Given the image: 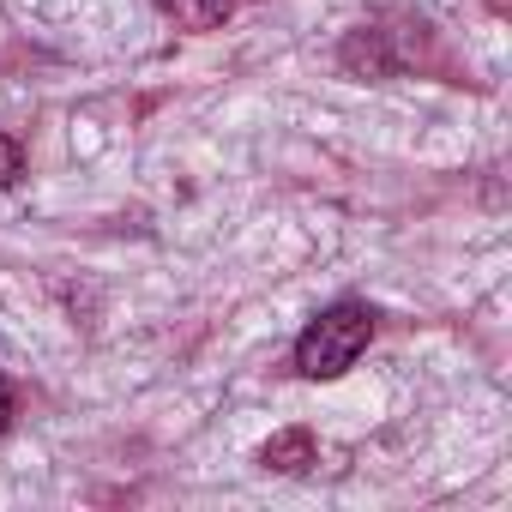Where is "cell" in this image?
Masks as SVG:
<instances>
[{
    "instance_id": "cell-4",
    "label": "cell",
    "mask_w": 512,
    "mask_h": 512,
    "mask_svg": "<svg viewBox=\"0 0 512 512\" xmlns=\"http://www.w3.org/2000/svg\"><path fill=\"white\" fill-rule=\"evenodd\" d=\"M19 175H25V145L13 133H0V187H13Z\"/></svg>"
},
{
    "instance_id": "cell-2",
    "label": "cell",
    "mask_w": 512,
    "mask_h": 512,
    "mask_svg": "<svg viewBox=\"0 0 512 512\" xmlns=\"http://www.w3.org/2000/svg\"><path fill=\"white\" fill-rule=\"evenodd\" d=\"M314 458H320V452H314V434H308V428H284V434H272L266 452H260V464L278 470V476H296V470H308Z\"/></svg>"
},
{
    "instance_id": "cell-5",
    "label": "cell",
    "mask_w": 512,
    "mask_h": 512,
    "mask_svg": "<svg viewBox=\"0 0 512 512\" xmlns=\"http://www.w3.org/2000/svg\"><path fill=\"white\" fill-rule=\"evenodd\" d=\"M7 422H13V392H7V380H0V434H7Z\"/></svg>"
},
{
    "instance_id": "cell-3",
    "label": "cell",
    "mask_w": 512,
    "mask_h": 512,
    "mask_svg": "<svg viewBox=\"0 0 512 512\" xmlns=\"http://www.w3.org/2000/svg\"><path fill=\"white\" fill-rule=\"evenodd\" d=\"M157 7H163L181 31H217V25L229 19L235 0H157Z\"/></svg>"
},
{
    "instance_id": "cell-1",
    "label": "cell",
    "mask_w": 512,
    "mask_h": 512,
    "mask_svg": "<svg viewBox=\"0 0 512 512\" xmlns=\"http://www.w3.org/2000/svg\"><path fill=\"white\" fill-rule=\"evenodd\" d=\"M368 344H374V308L368 302H332L296 338V374L302 380H338L362 362Z\"/></svg>"
}]
</instances>
